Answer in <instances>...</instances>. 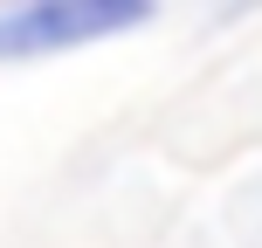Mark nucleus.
<instances>
[{
  "label": "nucleus",
  "mask_w": 262,
  "mask_h": 248,
  "mask_svg": "<svg viewBox=\"0 0 262 248\" xmlns=\"http://www.w3.org/2000/svg\"><path fill=\"white\" fill-rule=\"evenodd\" d=\"M124 21H138V7H76V0L14 7V14H0V55H35V49L83 41V35H104V28H124Z\"/></svg>",
  "instance_id": "nucleus-1"
}]
</instances>
